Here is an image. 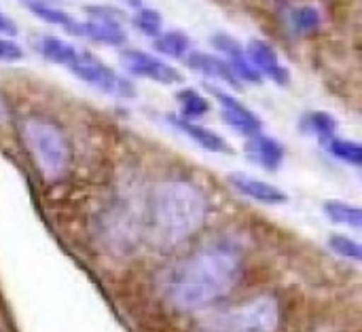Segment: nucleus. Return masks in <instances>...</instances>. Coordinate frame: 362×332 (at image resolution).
Returning <instances> with one entry per match:
<instances>
[{"instance_id": "nucleus-1", "label": "nucleus", "mask_w": 362, "mask_h": 332, "mask_svg": "<svg viewBox=\"0 0 362 332\" xmlns=\"http://www.w3.org/2000/svg\"><path fill=\"white\" fill-rule=\"evenodd\" d=\"M244 256L233 239H214L178 261L161 275L165 301L180 312H195L227 297L242 280Z\"/></svg>"}, {"instance_id": "nucleus-2", "label": "nucleus", "mask_w": 362, "mask_h": 332, "mask_svg": "<svg viewBox=\"0 0 362 332\" xmlns=\"http://www.w3.org/2000/svg\"><path fill=\"white\" fill-rule=\"evenodd\" d=\"M208 214L204 193L187 180H165L151 195V225L155 237L174 246L195 235Z\"/></svg>"}, {"instance_id": "nucleus-3", "label": "nucleus", "mask_w": 362, "mask_h": 332, "mask_svg": "<svg viewBox=\"0 0 362 332\" xmlns=\"http://www.w3.org/2000/svg\"><path fill=\"white\" fill-rule=\"evenodd\" d=\"M21 134L36 165L47 178H59L66 174L70 167V146L53 123L30 119L23 123Z\"/></svg>"}, {"instance_id": "nucleus-4", "label": "nucleus", "mask_w": 362, "mask_h": 332, "mask_svg": "<svg viewBox=\"0 0 362 332\" xmlns=\"http://www.w3.org/2000/svg\"><path fill=\"white\" fill-rule=\"evenodd\" d=\"M280 305L272 297H257L216 318H212L202 332H278Z\"/></svg>"}, {"instance_id": "nucleus-5", "label": "nucleus", "mask_w": 362, "mask_h": 332, "mask_svg": "<svg viewBox=\"0 0 362 332\" xmlns=\"http://www.w3.org/2000/svg\"><path fill=\"white\" fill-rule=\"evenodd\" d=\"M68 68L74 76H78L87 85L100 89L102 93H110V95H119V97H134L136 95V87L132 85V81L119 76L112 68H108L104 61H100L91 53L78 51L76 59Z\"/></svg>"}, {"instance_id": "nucleus-6", "label": "nucleus", "mask_w": 362, "mask_h": 332, "mask_svg": "<svg viewBox=\"0 0 362 332\" xmlns=\"http://www.w3.org/2000/svg\"><path fill=\"white\" fill-rule=\"evenodd\" d=\"M121 61L125 66V70L134 76H142V78H151L155 83L161 85H176L182 83L185 76L170 64L161 61L159 57L144 53V51H136V49H127L121 53Z\"/></svg>"}, {"instance_id": "nucleus-7", "label": "nucleus", "mask_w": 362, "mask_h": 332, "mask_svg": "<svg viewBox=\"0 0 362 332\" xmlns=\"http://www.w3.org/2000/svg\"><path fill=\"white\" fill-rule=\"evenodd\" d=\"M244 51H246L248 61L255 66V70H257L261 76H267V78H272V81L278 83V85H288L291 72H288L286 66H282V61H280L276 49H274L267 40L252 38Z\"/></svg>"}, {"instance_id": "nucleus-8", "label": "nucleus", "mask_w": 362, "mask_h": 332, "mask_svg": "<svg viewBox=\"0 0 362 332\" xmlns=\"http://www.w3.org/2000/svg\"><path fill=\"white\" fill-rule=\"evenodd\" d=\"M212 91V95L216 97V102L221 104V112H223V119L240 134L244 136H255L261 131V119L248 108L244 106L238 97H233L231 93L218 89V87H208Z\"/></svg>"}, {"instance_id": "nucleus-9", "label": "nucleus", "mask_w": 362, "mask_h": 332, "mask_svg": "<svg viewBox=\"0 0 362 332\" xmlns=\"http://www.w3.org/2000/svg\"><path fill=\"white\" fill-rule=\"evenodd\" d=\"M212 45H214L218 51H223V53L227 55L229 66H231V70L235 72L238 78H242V81H246V83H261L263 76H261V74L255 70V66L248 61L244 47H242L233 36H229V34H214Z\"/></svg>"}, {"instance_id": "nucleus-10", "label": "nucleus", "mask_w": 362, "mask_h": 332, "mask_svg": "<svg viewBox=\"0 0 362 332\" xmlns=\"http://www.w3.org/2000/svg\"><path fill=\"white\" fill-rule=\"evenodd\" d=\"M168 123L178 129L180 134H185L189 140H193L197 146H202L204 150H210V153H223V155H231L233 148L225 142V138H221L218 134L193 123L191 119H182V117H176V114H168Z\"/></svg>"}, {"instance_id": "nucleus-11", "label": "nucleus", "mask_w": 362, "mask_h": 332, "mask_svg": "<svg viewBox=\"0 0 362 332\" xmlns=\"http://www.w3.org/2000/svg\"><path fill=\"white\" fill-rule=\"evenodd\" d=\"M229 184H231L238 193H242V195H246V197H250V199H255V201H259V203L278 206V203H284V201L288 199L286 193H284L282 189H278V186H274V184H269V182L250 178V176H246V174H231V176H229Z\"/></svg>"}, {"instance_id": "nucleus-12", "label": "nucleus", "mask_w": 362, "mask_h": 332, "mask_svg": "<svg viewBox=\"0 0 362 332\" xmlns=\"http://www.w3.org/2000/svg\"><path fill=\"white\" fill-rule=\"evenodd\" d=\"M76 36H85V38H91L95 42L110 45V47H119L127 40V34H125L121 21L102 19V17H91L87 21H78Z\"/></svg>"}, {"instance_id": "nucleus-13", "label": "nucleus", "mask_w": 362, "mask_h": 332, "mask_svg": "<svg viewBox=\"0 0 362 332\" xmlns=\"http://www.w3.org/2000/svg\"><path fill=\"white\" fill-rule=\"evenodd\" d=\"M187 64L193 70H197V72H202V74H206L210 78L223 81V83H227V85H231L235 89L240 87V78L231 70L229 61L223 59V57H218V55H210V53H204V51H193L187 57Z\"/></svg>"}, {"instance_id": "nucleus-14", "label": "nucleus", "mask_w": 362, "mask_h": 332, "mask_svg": "<svg viewBox=\"0 0 362 332\" xmlns=\"http://www.w3.org/2000/svg\"><path fill=\"white\" fill-rule=\"evenodd\" d=\"M246 153L255 163L263 165L265 170H278L284 159V146L278 140L263 136V134H255L250 138Z\"/></svg>"}, {"instance_id": "nucleus-15", "label": "nucleus", "mask_w": 362, "mask_h": 332, "mask_svg": "<svg viewBox=\"0 0 362 332\" xmlns=\"http://www.w3.org/2000/svg\"><path fill=\"white\" fill-rule=\"evenodd\" d=\"M25 6L38 19H42V21H47L51 25H57V28L66 30L68 34H74L76 36L78 21L72 15H68L66 11H62L57 6H51V4H45V2H38V0H25Z\"/></svg>"}, {"instance_id": "nucleus-16", "label": "nucleus", "mask_w": 362, "mask_h": 332, "mask_svg": "<svg viewBox=\"0 0 362 332\" xmlns=\"http://www.w3.org/2000/svg\"><path fill=\"white\" fill-rule=\"evenodd\" d=\"M38 49L45 59L59 64V66H70L78 55V49H74V45H70L57 36H42L38 42Z\"/></svg>"}, {"instance_id": "nucleus-17", "label": "nucleus", "mask_w": 362, "mask_h": 332, "mask_svg": "<svg viewBox=\"0 0 362 332\" xmlns=\"http://www.w3.org/2000/svg\"><path fill=\"white\" fill-rule=\"evenodd\" d=\"M155 49L168 57H182L191 49V38L180 30L161 32L155 36Z\"/></svg>"}, {"instance_id": "nucleus-18", "label": "nucleus", "mask_w": 362, "mask_h": 332, "mask_svg": "<svg viewBox=\"0 0 362 332\" xmlns=\"http://www.w3.org/2000/svg\"><path fill=\"white\" fill-rule=\"evenodd\" d=\"M322 210L337 225H346L352 229H361L362 227V212L358 206H352L346 201H325Z\"/></svg>"}, {"instance_id": "nucleus-19", "label": "nucleus", "mask_w": 362, "mask_h": 332, "mask_svg": "<svg viewBox=\"0 0 362 332\" xmlns=\"http://www.w3.org/2000/svg\"><path fill=\"white\" fill-rule=\"evenodd\" d=\"M176 100H178L180 108H182L185 119H197V117L208 114V110H210V102L199 91H195V89H182V91H178Z\"/></svg>"}, {"instance_id": "nucleus-20", "label": "nucleus", "mask_w": 362, "mask_h": 332, "mask_svg": "<svg viewBox=\"0 0 362 332\" xmlns=\"http://www.w3.org/2000/svg\"><path fill=\"white\" fill-rule=\"evenodd\" d=\"M303 129L316 134V136L325 142L327 138L335 136V131H337V121H335L333 114L322 112V110H316V112L305 114V119H303Z\"/></svg>"}, {"instance_id": "nucleus-21", "label": "nucleus", "mask_w": 362, "mask_h": 332, "mask_svg": "<svg viewBox=\"0 0 362 332\" xmlns=\"http://www.w3.org/2000/svg\"><path fill=\"white\" fill-rule=\"evenodd\" d=\"M325 144H327V148L337 159H341L346 163H352V165H361L362 163V148L358 142H354V140H341V138L331 136V138L325 140Z\"/></svg>"}, {"instance_id": "nucleus-22", "label": "nucleus", "mask_w": 362, "mask_h": 332, "mask_svg": "<svg viewBox=\"0 0 362 332\" xmlns=\"http://www.w3.org/2000/svg\"><path fill=\"white\" fill-rule=\"evenodd\" d=\"M132 23H134V28L140 30L142 34L155 38L157 34H161L163 19H161L159 11L148 8V6H140V8H136V13H134V17H132Z\"/></svg>"}, {"instance_id": "nucleus-23", "label": "nucleus", "mask_w": 362, "mask_h": 332, "mask_svg": "<svg viewBox=\"0 0 362 332\" xmlns=\"http://www.w3.org/2000/svg\"><path fill=\"white\" fill-rule=\"evenodd\" d=\"M293 25L297 28V32L301 34H312L316 32L320 25H322V15L316 6L312 4H303V6H297L293 11Z\"/></svg>"}, {"instance_id": "nucleus-24", "label": "nucleus", "mask_w": 362, "mask_h": 332, "mask_svg": "<svg viewBox=\"0 0 362 332\" xmlns=\"http://www.w3.org/2000/svg\"><path fill=\"white\" fill-rule=\"evenodd\" d=\"M329 246L344 259H350L354 263H361L362 261V248L361 244L352 237H346V235H333L329 239Z\"/></svg>"}, {"instance_id": "nucleus-25", "label": "nucleus", "mask_w": 362, "mask_h": 332, "mask_svg": "<svg viewBox=\"0 0 362 332\" xmlns=\"http://www.w3.org/2000/svg\"><path fill=\"white\" fill-rule=\"evenodd\" d=\"M23 59V49L6 38V36H0V61H21Z\"/></svg>"}, {"instance_id": "nucleus-26", "label": "nucleus", "mask_w": 362, "mask_h": 332, "mask_svg": "<svg viewBox=\"0 0 362 332\" xmlns=\"http://www.w3.org/2000/svg\"><path fill=\"white\" fill-rule=\"evenodd\" d=\"M0 34L4 36H15L17 34V25L11 17H6L2 11H0Z\"/></svg>"}, {"instance_id": "nucleus-27", "label": "nucleus", "mask_w": 362, "mask_h": 332, "mask_svg": "<svg viewBox=\"0 0 362 332\" xmlns=\"http://www.w3.org/2000/svg\"><path fill=\"white\" fill-rule=\"evenodd\" d=\"M8 121V104L4 102V97L0 95V125Z\"/></svg>"}, {"instance_id": "nucleus-28", "label": "nucleus", "mask_w": 362, "mask_h": 332, "mask_svg": "<svg viewBox=\"0 0 362 332\" xmlns=\"http://www.w3.org/2000/svg\"><path fill=\"white\" fill-rule=\"evenodd\" d=\"M125 2H127L129 6H136V8H140V6H142V0H125Z\"/></svg>"}]
</instances>
